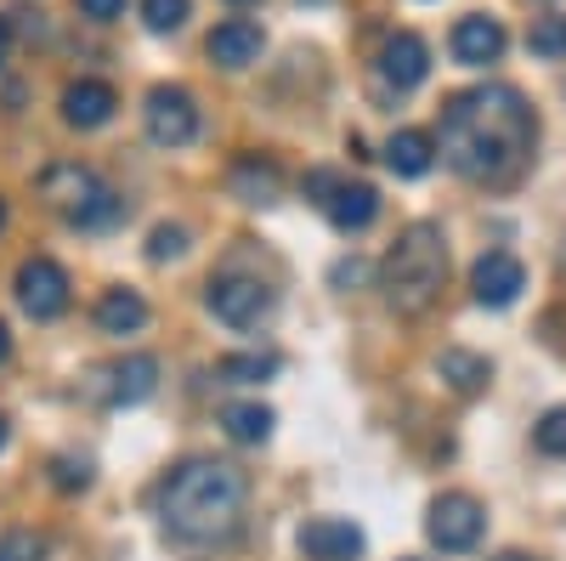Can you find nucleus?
Instances as JSON below:
<instances>
[{
    "instance_id": "obj_1",
    "label": "nucleus",
    "mask_w": 566,
    "mask_h": 561,
    "mask_svg": "<svg viewBox=\"0 0 566 561\" xmlns=\"http://www.w3.org/2000/svg\"><path fill=\"white\" fill-rule=\"evenodd\" d=\"M538 143V120L515 85L459 91L442 108V159L464 181H510Z\"/></svg>"
},
{
    "instance_id": "obj_2",
    "label": "nucleus",
    "mask_w": 566,
    "mask_h": 561,
    "mask_svg": "<svg viewBox=\"0 0 566 561\" xmlns=\"http://www.w3.org/2000/svg\"><path fill=\"white\" fill-rule=\"evenodd\" d=\"M159 522L181 544H227L244 528L250 477L227 459H181L154 494Z\"/></svg>"
},
{
    "instance_id": "obj_3",
    "label": "nucleus",
    "mask_w": 566,
    "mask_h": 561,
    "mask_svg": "<svg viewBox=\"0 0 566 561\" xmlns=\"http://www.w3.org/2000/svg\"><path fill=\"white\" fill-rule=\"evenodd\" d=\"M442 278H448V239L437 221H413L397 232V245L380 261V290L397 312L419 318L442 295Z\"/></svg>"
},
{
    "instance_id": "obj_4",
    "label": "nucleus",
    "mask_w": 566,
    "mask_h": 561,
    "mask_svg": "<svg viewBox=\"0 0 566 561\" xmlns=\"http://www.w3.org/2000/svg\"><path fill=\"white\" fill-rule=\"evenodd\" d=\"M40 199L52 205L69 227H80V232H103V227H114L125 216V199L91 165H80V159L45 165L40 170Z\"/></svg>"
},
{
    "instance_id": "obj_5",
    "label": "nucleus",
    "mask_w": 566,
    "mask_h": 561,
    "mask_svg": "<svg viewBox=\"0 0 566 561\" xmlns=\"http://www.w3.org/2000/svg\"><path fill=\"white\" fill-rule=\"evenodd\" d=\"M205 307L216 312V323H227V330H261V323L272 318V307H277V295L261 284V278L227 272V278H210Z\"/></svg>"
},
{
    "instance_id": "obj_6",
    "label": "nucleus",
    "mask_w": 566,
    "mask_h": 561,
    "mask_svg": "<svg viewBox=\"0 0 566 561\" xmlns=\"http://www.w3.org/2000/svg\"><path fill=\"white\" fill-rule=\"evenodd\" d=\"M424 533H431L437 550L464 555V550H476V544H482V533H488V510H482V499H470V494H442V499H431Z\"/></svg>"
},
{
    "instance_id": "obj_7",
    "label": "nucleus",
    "mask_w": 566,
    "mask_h": 561,
    "mask_svg": "<svg viewBox=\"0 0 566 561\" xmlns=\"http://www.w3.org/2000/svg\"><path fill=\"white\" fill-rule=\"evenodd\" d=\"M142 120H148V143H159V148H187L199 136V103L187 85H154Z\"/></svg>"
},
{
    "instance_id": "obj_8",
    "label": "nucleus",
    "mask_w": 566,
    "mask_h": 561,
    "mask_svg": "<svg viewBox=\"0 0 566 561\" xmlns=\"http://www.w3.org/2000/svg\"><path fill=\"white\" fill-rule=\"evenodd\" d=\"M18 307L34 318V323H52L69 312V272L52 261V256H29L18 267Z\"/></svg>"
},
{
    "instance_id": "obj_9",
    "label": "nucleus",
    "mask_w": 566,
    "mask_h": 561,
    "mask_svg": "<svg viewBox=\"0 0 566 561\" xmlns=\"http://www.w3.org/2000/svg\"><path fill=\"white\" fill-rule=\"evenodd\" d=\"M470 290H476V301H482V307L504 312V307L522 301V290H527V267L515 261L510 250H488L476 267H470Z\"/></svg>"
},
{
    "instance_id": "obj_10",
    "label": "nucleus",
    "mask_w": 566,
    "mask_h": 561,
    "mask_svg": "<svg viewBox=\"0 0 566 561\" xmlns=\"http://www.w3.org/2000/svg\"><path fill=\"white\" fill-rule=\"evenodd\" d=\"M295 544H301L306 561H357L368 539H363V528L346 522V517H312V522H301Z\"/></svg>"
},
{
    "instance_id": "obj_11",
    "label": "nucleus",
    "mask_w": 566,
    "mask_h": 561,
    "mask_svg": "<svg viewBox=\"0 0 566 561\" xmlns=\"http://www.w3.org/2000/svg\"><path fill=\"white\" fill-rule=\"evenodd\" d=\"M448 45H453V63H464V69H488V63H499V58H504L510 34H504V23H499V18L470 12V18H459V23H453Z\"/></svg>"
},
{
    "instance_id": "obj_12",
    "label": "nucleus",
    "mask_w": 566,
    "mask_h": 561,
    "mask_svg": "<svg viewBox=\"0 0 566 561\" xmlns=\"http://www.w3.org/2000/svg\"><path fill=\"white\" fill-rule=\"evenodd\" d=\"M261 45H266V34H261V23H250V18H227V23H216L210 29V63H221V69H250V63H261Z\"/></svg>"
},
{
    "instance_id": "obj_13",
    "label": "nucleus",
    "mask_w": 566,
    "mask_h": 561,
    "mask_svg": "<svg viewBox=\"0 0 566 561\" xmlns=\"http://www.w3.org/2000/svg\"><path fill=\"white\" fill-rule=\"evenodd\" d=\"M103 397L114 403V408H136V403H148L154 397V386H159V357H148V352H136V357H125V363H114V368H103Z\"/></svg>"
},
{
    "instance_id": "obj_14",
    "label": "nucleus",
    "mask_w": 566,
    "mask_h": 561,
    "mask_svg": "<svg viewBox=\"0 0 566 561\" xmlns=\"http://www.w3.org/2000/svg\"><path fill=\"white\" fill-rule=\"evenodd\" d=\"M114 108H119V97H114L108 80H74V85H63V120L80 125V131L108 125Z\"/></svg>"
},
{
    "instance_id": "obj_15",
    "label": "nucleus",
    "mask_w": 566,
    "mask_h": 561,
    "mask_svg": "<svg viewBox=\"0 0 566 561\" xmlns=\"http://www.w3.org/2000/svg\"><path fill=\"white\" fill-rule=\"evenodd\" d=\"M380 74L397 85V91H413L424 85V74H431V45H424L419 34H391L386 40V52H380Z\"/></svg>"
},
{
    "instance_id": "obj_16",
    "label": "nucleus",
    "mask_w": 566,
    "mask_h": 561,
    "mask_svg": "<svg viewBox=\"0 0 566 561\" xmlns=\"http://www.w3.org/2000/svg\"><path fill=\"white\" fill-rule=\"evenodd\" d=\"M323 216L335 221L340 232H363V227H368L374 216H380V194H374L368 181H340L335 194H328Z\"/></svg>"
},
{
    "instance_id": "obj_17",
    "label": "nucleus",
    "mask_w": 566,
    "mask_h": 561,
    "mask_svg": "<svg viewBox=\"0 0 566 561\" xmlns=\"http://www.w3.org/2000/svg\"><path fill=\"white\" fill-rule=\"evenodd\" d=\"M227 187H232V199H244V205H277V194H283V170H277L272 159L250 154V159L232 165Z\"/></svg>"
},
{
    "instance_id": "obj_18",
    "label": "nucleus",
    "mask_w": 566,
    "mask_h": 561,
    "mask_svg": "<svg viewBox=\"0 0 566 561\" xmlns=\"http://www.w3.org/2000/svg\"><path fill=\"white\" fill-rule=\"evenodd\" d=\"M386 165H391V176L419 181L424 170L437 165V136L431 131H397L391 143H386Z\"/></svg>"
},
{
    "instance_id": "obj_19",
    "label": "nucleus",
    "mask_w": 566,
    "mask_h": 561,
    "mask_svg": "<svg viewBox=\"0 0 566 561\" xmlns=\"http://www.w3.org/2000/svg\"><path fill=\"white\" fill-rule=\"evenodd\" d=\"M437 374L459 392V397H476L488 381H493V363L482 357V352H464V346H448L442 357H437Z\"/></svg>"
},
{
    "instance_id": "obj_20",
    "label": "nucleus",
    "mask_w": 566,
    "mask_h": 561,
    "mask_svg": "<svg viewBox=\"0 0 566 561\" xmlns=\"http://www.w3.org/2000/svg\"><path fill=\"white\" fill-rule=\"evenodd\" d=\"M97 330L103 335H136V330H148V301H142L136 290H108L97 301Z\"/></svg>"
},
{
    "instance_id": "obj_21",
    "label": "nucleus",
    "mask_w": 566,
    "mask_h": 561,
    "mask_svg": "<svg viewBox=\"0 0 566 561\" xmlns=\"http://www.w3.org/2000/svg\"><path fill=\"white\" fill-rule=\"evenodd\" d=\"M272 426H277V414L266 408V403H227L221 408V432L232 437V443H266L272 437Z\"/></svg>"
},
{
    "instance_id": "obj_22",
    "label": "nucleus",
    "mask_w": 566,
    "mask_h": 561,
    "mask_svg": "<svg viewBox=\"0 0 566 561\" xmlns=\"http://www.w3.org/2000/svg\"><path fill=\"white\" fill-rule=\"evenodd\" d=\"M283 363H277V352H232V357H221L216 363V374L227 386H261V381H272Z\"/></svg>"
},
{
    "instance_id": "obj_23",
    "label": "nucleus",
    "mask_w": 566,
    "mask_h": 561,
    "mask_svg": "<svg viewBox=\"0 0 566 561\" xmlns=\"http://www.w3.org/2000/svg\"><path fill=\"white\" fill-rule=\"evenodd\" d=\"M527 52H533V58H566V12H549V18L533 23Z\"/></svg>"
},
{
    "instance_id": "obj_24",
    "label": "nucleus",
    "mask_w": 566,
    "mask_h": 561,
    "mask_svg": "<svg viewBox=\"0 0 566 561\" xmlns=\"http://www.w3.org/2000/svg\"><path fill=\"white\" fill-rule=\"evenodd\" d=\"M187 12H193V0H142V23L154 34H176L187 23Z\"/></svg>"
},
{
    "instance_id": "obj_25",
    "label": "nucleus",
    "mask_w": 566,
    "mask_h": 561,
    "mask_svg": "<svg viewBox=\"0 0 566 561\" xmlns=\"http://www.w3.org/2000/svg\"><path fill=\"white\" fill-rule=\"evenodd\" d=\"M45 533H34V528H12L7 539H0V561H45Z\"/></svg>"
},
{
    "instance_id": "obj_26",
    "label": "nucleus",
    "mask_w": 566,
    "mask_h": 561,
    "mask_svg": "<svg viewBox=\"0 0 566 561\" xmlns=\"http://www.w3.org/2000/svg\"><path fill=\"white\" fill-rule=\"evenodd\" d=\"M52 488H57V494H85V488H91V459L57 454V459H52Z\"/></svg>"
},
{
    "instance_id": "obj_27",
    "label": "nucleus",
    "mask_w": 566,
    "mask_h": 561,
    "mask_svg": "<svg viewBox=\"0 0 566 561\" xmlns=\"http://www.w3.org/2000/svg\"><path fill=\"white\" fill-rule=\"evenodd\" d=\"M533 443H538V454H549V459H566V408H549L538 426H533Z\"/></svg>"
},
{
    "instance_id": "obj_28",
    "label": "nucleus",
    "mask_w": 566,
    "mask_h": 561,
    "mask_svg": "<svg viewBox=\"0 0 566 561\" xmlns=\"http://www.w3.org/2000/svg\"><path fill=\"white\" fill-rule=\"evenodd\" d=\"M176 256H187V227H154L148 232V261H176Z\"/></svg>"
},
{
    "instance_id": "obj_29",
    "label": "nucleus",
    "mask_w": 566,
    "mask_h": 561,
    "mask_svg": "<svg viewBox=\"0 0 566 561\" xmlns=\"http://www.w3.org/2000/svg\"><path fill=\"white\" fill-rule=\"evenodd\" d=\"M340 187V176L335 170H306V199L312 205H328V194Z\"/></svg>"
},
{
    "instance_id": "obj_30",
    "label": "nucleus",
    "mask_w": 566,
    "mask_h": 561,
    "mask_svg": "<svg viewBox=\"0 0 566 561\" xmlns=\"http://www.w3.org/2000/svg\"><path fill=\"white\" fill-rule=\"evenodd\" d=\"M74 7H80L91 23H114V18H125V0H74Z\"/></svg>"
},
{
    "instance_id": "obj_31",
    "label": "nucleus",
    "mask_w": 566,
    "mask_h": 561,
    "mask_svg": "<svg viewBox=\"0 0 566 561\" xmlns=\"http://www.w3.org/2000/svg\"><path fill=\"white\" fill-rule=\"evenodd\" d=\"M357 278H368L363 261H340V267H335V284H357Z\"/></svg>"
},
{
    "instance_id": "obj_32",
    "label": "nucleus",
    "mask_w": 566,
    "mask_h": 561,
    "mask_svg": "<svg viewBox=\"0 0 566 561\" xmlns=\"http://www.w3.org/2000/svg\"><path fill=\"white\" fill-rule=\"evenodd\" d=\"M7 52H12V23L0 18V63H7Z\"/></svg>"
},
{
    "instance_id": "obj_33",
    "label": "nucleus",
    "mask_w": 566,
    "mask_h": 561,
    "mask_svg": "<svg viewBox=\"0 0 566 561\" xmlns=\"http://www.w3.org/2000/svg\"><path fill=\"white\" fill-rule=\"evenodd\" d=\"M7 357H12V330L0 323V363H7Z\"/></svg>"
},
{
    "instance_id": "obj_34",
    "label": "nucleus",
    "mask_w": 566,
    "mask_h": 561,
    "mask_svg": "<svg viewBox=\"0 0 566 561\" xmlns=\"http://www.w3.org/2000/svg\"><path fill=\"white\" fill-rule=\"evenodd\" d=\"M493 561H533V555H522V550H504V555H493Z\"/></svg>"
},
{
    "instance_id": "obj_35",
    "label": "nucleus",
    "mask_w": 566,
    "mask_h": 561,
    "mask_svg": "<svg viewBox=\"0 0 566 561\" xmlns=\"http://www.w3.org/2000/svg\"><path fill=\"white\" fill-rule=\"evenodd\" d=\"M7 437H12V426H7V414H0V448H7Z\"/></svg>"
},
{
    "instance_id": "obj_36",
    "label": "nucleus",
    "mask_w": 566,
    "mask_h": 561,
    "mask_svg": "<svg viewBox=\"0 0 566 561\" xmlns=\"http://www.w3.org/2000/svg\"><path fill=\"white\" fill-rule=\"evenodd\" d=\"M227 7H255V0H227Z\"/></svg>"
},
{
    "instance_id": "obj_37",
    "label": "nucleus",
    "mask_w": 566,
    "mask_h": 561,
    "mask_svg": "<svg viewBox=\"0 0 566 561\" xmlns=\"http://www.w3.org/2000/svg\"><path fill=\"white\" fill-rule=\"evenodd\" d=\"M0 227H7V205H0Z\"/></svg>"
},
{
    "instance_id": "obj_38",
    "label": "nucleus",
    "mask_w": 566,
    "mask_h": 561,
    "mask_svg": "<svg viewBox=\"0 0 566 561\" xmlns=\"http://www.w3.org/2000/svg\"><path fill=\"white\" fill-rule=\"evenodd\" d=\"M408 561H413V555H408Z\"/></svg>"
}]
</instances>
